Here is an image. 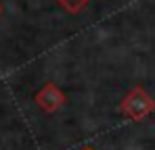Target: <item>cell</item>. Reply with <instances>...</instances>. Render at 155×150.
I'll return each mask as SVG.
<instances>
[{
    "label": "cell",
    "mask_w": 155,
    "mask_h": 150,
    "mask_svg": "<svg viewBox=\"0 0 155 150\" xmlns=\"http://www.w3.org/2000/svg\"><path fill=\"white\" fill-rule=\"evenodd\" d=\"M120 111L126 117L134 119V121H143L145 117H149L155 111V100L147 94L145 88L136 86V88H132L128 94H126V98L122 100Z\"/></svg>",
    "instance_id": "6da1fadb"
},
{
    "label": "cell",
    "mask_w": 155,
    "mask_h": 150,
    "mask_svg": "<svg viewBox=\"0 0 155 150\" xmlns=\"http://www.w3.org/2000/svg\"><path fill=\"white\" fill-rule=\"evenodd\" d=\"M57 2H59V4H61V6L67 11V13L78 15V13H80V11H82V8H84V6H86L90 0H57Z\"/></svg>",
    "instance_id": "3957f363"
},
{
    "label": "cell",
    "mask_w": 155,
    "mask_h": 150,
    "mask_svg": "<svg viewBox=\"0 0 155 150\" xmlns=\"http://www.w3.org/2000/svg\"><path fill=\"white\" fill-rule=\"evenodd\" d=\"M0 15H2V4H0Z\"/></svg>",
    "instance_id": "277c9868"
},
{
    "label": "cell",
    "mask_w": 155,
    "mask_h": 150,
    "mask_svg": "<svg viewBox=\"0 0 155 150\" xmlns=\"http://www.w3.org/2000/svg\"><path fill=\"white\" fill-rule=\"evenodd\" d=\"M65 94H63V90L59 88V86H54V83H44V88L36 94V104L40 106V108H44L46 113H54V111H59L63 104H65Z\"/></svg>",
    "instance_id": "7a4b0ae2"
}]
</instances>
